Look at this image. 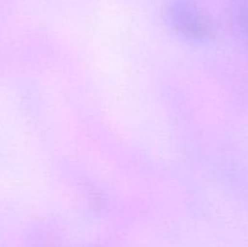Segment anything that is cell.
<instances>
[{"label": "cell", "mask_w": 248, "mask_h": 247, "mask_svg": "<svg viewBox=\"0 0 248 247\" xmlns=\"http://www.w3.org/2000/svg\"><path fill=\"white\" fill-rule=\"evenodd\" d=\"M170 17L176 28L191 38L207 35L208 27L202 15L189 0H173L170 6Z\"/></svg>", "instance_id": "cell-1"}]
</instances>
